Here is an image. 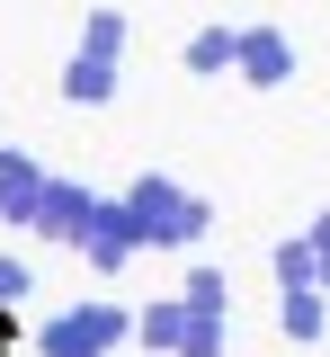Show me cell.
Listing matches in <instances>:
<instances>
[{
	"mask_svg": "<svg viewBox=\"0 0 330 357\" xmlns=\"http://www.w3.org/2000/svg\"><path fill=\"white\" fill-rule=\"evenodd\" d=\"M125 340H134V312H125V304H107V295H98V304L54 312L45 331H36V349H45V357H116Z\"/></svg>",
	"mask_w": 330,
	"mask_h": 357,
	"instance_id": "1",
	"label": "cell"
},
{
	"mask_svg": "<svg viewBox=\"0 0 330 357\" xmlns=\"http://www.w3.org/2000/svg\"><path fill=\"white\" fill-rule=\"evenodd\" d=\"M125 215H134V232H143V250H179V215H188V188L170 170H143L125 197H116Z\"/></svg>",
	"mask_w": 330,
	"mask_h": 357,
	"instance_id": "2",
	"label": "cell"
},
{
	"mask_svg": "<svg viewBox=\"0 0 330 357\" xmlns=\"http://www.w3.org/2000/svg\"><path fill=\"white\" fill-rule=\"evenodd\" d=\"M90 223H98V197L81 188V178H45V206H36V232L45 241H90Z\"/></svg>",
	"mask_w": 330,
	"mask_h": 357,
	"instance_id": "3",
	"label": "cell"
},
{
	"mask_svg": "<svg viewBox=\"0 0 330 357\" xmlns=\"http://www.w3.org/2000/svg\"><path fill=\"white\" fill-rule=\"evenodd\" d=\"M45 161H36V152H9V143H0V223H27V232H36V206H45Z\"/></svg>",
	"mask_w": 330,
	"mask_h": 357,
	"instance_id": "4",
	"label": "cell"
},
{
	"mask_svg": "<svg viewBox=\"0 0 330 357\" xmlns=\"http://www.w3.org/2000/svg\"><path fill=\"white\" fill-rule=\"evenodd\" d=\"M134 250H143L134 215H125L116 197H98V223H90V241H81V259H90L98 277H116V268H134Z\"/></svg>",
	"mask_w": 330,
	"mask_h": 357,
	"instance_id": "5",
	"label": "cell"
},
{
	"mask_svg": "<svg viewBox=\"0 0 330 357\" xmlns=\"http://www.w3.org/2000/svg\"><path fill=\"white\" fill-rule=\"evenodd\" d=\"M233 72H241L250 89H285V81H294V45H285V27H241Z\"/></svg>",
	"mask_w": 330,
	"mask_h": 357,
	"instance_id": "6",
	"label": "cell"
},
{
	"mask_svg": "<svg viewBox=\"0 0 330 357\" xmlns=\"http://www.w3.org/2000/svg\"><path fill=\"white\" fill-rule=\"evenodd\" d=\"M233 54H241V27H223V18H205V27L188 36V54H179V63H188L196 81H214V72H233Z\"/></svg>",
	"mask_w": 330,
	"mask_h": 357,
	"instance_id": "7",
	"label": "cell"
},
{
	"mask_svg": "<svg viewBox=\"0 0 330 357\" xmlns=\"http://www.w3.org/2000/svg\"><path fill=\"white\" fill-rule=\"evenodd\" d=\"M72 54H81V63H107V72H116V63H125V9H90V18H81V45H72Z\"/></svg>",
	"mask_w": 330,
	"mask_h": 357,
	"instance_id": "8",
	"label": "cell"
},
{
	"mask_svg": "<svg viewBox=\"0 0 330 357\" xmlns=\"http://www.w3.org/2000/svg\"><path fill=\"white\" fill-rule=\"evenodd\" d=\"M277 331H285V340H322V331H330V295H322V286L277 295Z\"/></svg>",
	"mask_w": 330,
	"mask_h": 357,
	"instance_id": "9",
	"label": "cell"
},
{
	"mask_svg": "<svg viewBox=\"0 0 330 357\" xmlns=\"http://www.w3.org/2000/svg\"><path fill=\"white\" fill-rule=\"evenodd\" d=\"M134 340H143V349H170V357H179V340H188V304H179V295L143 304V312H134Z\"/></svg>",
	"mask_w": 330,
	"mask_h": 357,
	"instance_id": "10",
	"label": "cell"
},
{
	"mask_svg": "<svg viewBox=\"0 0 330 357\" xmlns=\"http://www.w3.org/2000/svg\"><path fill=\"white\" fill-rule=\"evenodd\" d=\"M179 304H188L196 321H223V312H233V286H223V268H214V259H196V268H188V286H179Z\"/></svg>",
	"mask_w": 330,
	"mask_h": 357,
	"instance_id": "11",
	"label": "cell"
},
{
	"mask_svg": "<svg viewBox=\"0 0 330 357\" xmlns=\"http://www.w3.org/2000/svg\"><path fill=\"white\" fill-rule=\"evenodd\" d=\"M63 98H72V107H107V98H116V72L72 54V63H63Z\"/></svg>",
	"mask_w": 330,
	"mask_h": 357,
	"instance_id": "12",
	"label": "cell"
},
{
	"mask_svg": "<svg viewBox=\"0 0 330 357\" xmlns=\"http://www.w3.org/2000/svg\"><path fill=\"white\" fill-rule=\"evenodd\" d=\"M268 268H277V295H294V286H313V241H304V232H285L277 250H268Z\"/></svg>",
	"mask_w": 330,
	"mask_h": 357,
	"instance_id": "13",
	"label": "cell"
},
{
	"mask_svg": "<svg viewBox=\"0 0 330 357\" xmlns=\"http://www.w3.org/2000/svg\"><path fill=\"white\" fill-rule=\"evenodd\" d=\"M27 286H36V277H27V259H9V250H0V312L27 304Z\"/></svg>",
	"mask_w": 330,
	"mask_h": 357,
	"instance_id": "14",
	"label": "cell"
},
{
	"mask_svg": "<svg viewBox=\"0 0 330 357\" xmlns=\"http://www.w3.org/2000/svg\"><path fill=\"white\" fill-rule=\"evenodd\" d=\"M196 241H214V206L205 197H188V215H179V250H196Z\"/></svg>",
	"mask_w": 330,
	"mask_h": 357,
	"instance_id": "15",
	"label": "cell"
},
{
	"mask_svg": "<svg viewBox=\"0 0 330 357\" xmlns=\"http://www.w3.org/2000/svg\"><path fill=\"white\" fill-rule=\"evenodd\" d=\"M179 357H223V321H196V312H188V340H179Z\"/></svg>",
	"mask_w": 330,
	"mask_h": 357,
	"instance_id": "16",
	"label": "cell"
},
{
	"mask_svg": "<svg viewBox=\"0 0 330 357\" xmlns=\"http://www.w3.org/2000/svg\"><path fill=\"white\" fill-rule=\"evenodd\" d=\"M304 241H313V286L330 295V215H313V232H304Z\"/></svg>",
	"mask_w": 330,
	"mask_h": 357,
	"instance_id": "17",
	"label": "cell"
}]
</instances>
